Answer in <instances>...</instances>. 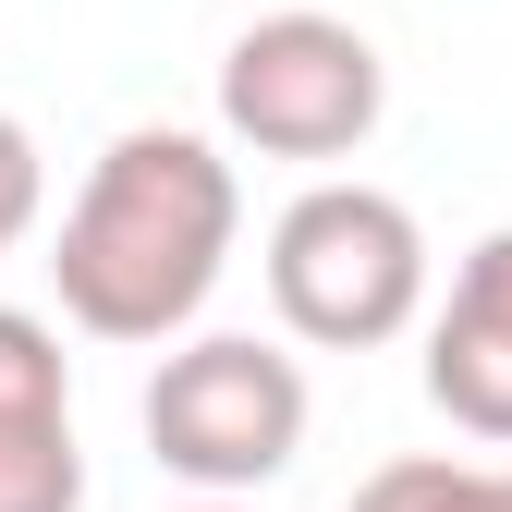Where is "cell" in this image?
Here are the masks:
<instances>
[{"mask_svg": "<svg viewBox=\"0 0 512 512\" xmlns=\"http://www.w3.org/2000/svg\"><path fill=\"white\" fill-rule=\"evenodd\" d=\"M244 232V171L196 122H135L110 135L49 232V293L86 342H183L208 317L220 269Z\"/></svg>", "mask_w": 512, "mask_h": 512, "instance_id": "obj_1", "label": "cell"}, {"mask_svg": "<svg viewBox=\"0 0 512 512\" xmlns=\"http://www.w3.org/2000/svg\"><path fill=\"white\" fill-rule=\"evenodd\" d=\"M269 317L305 354H378L427 317V220L391 183L317 171L269 220Z\"/></svg>", "mask_w": 512, "mask_h": 512, "instance_id": "obj_2", "label": "cell"}, {"mask_svg": "<svg viewBox=\"0 0 512 512\" xmlns=\"http://www.w3.org/2000/svg\"><path fill=\"white\" fill-rule=\"evenodd\" d=\"M147 452L159 476L208 488V500H256L269 476H293L305 452V366L256 330H183L159 342V378H147Z\"/></svg>", "mask_w": 512, "mask_h": 512, "instance_id": "obj_3", "label": "cell"}, {"mask_svg": "<svg viewBox=\"0 0 512 512\" xmlns=\"http://www.w3.org/2000/svg\"><path fill=\"white\" fill-rule=\"evenodd\" d=\"M378 122H391V61H378L366 25L342 13H256L220 49V135L256 159H305L330 171L354 159Z\"/></svg>", "mask_w": 512, "mask_h": 512, "instance_id": "obj_4", "label": "cell"}, {"mask_svg": "<svg viewBox=\"0 0 512 512\" xmlns=\"http://www.w3.org/2000/svg\"><path fill=\"white\" fill-rule=\"evenodd\" d=\"M0 512H86L74 354L37 305H0Z\"/></svg>", "mask_w": 512, "mask_h": 512, "instance_id": "obj_5", "label": "cell"}, {"mask_svg": "<svg viewBox=\"0 0 512 512\" xmlns=\"http://www.w3.org/2000/svg\"><path fill=\"white\" fill-rule=\"evenodd\" d=\"M427 403L464 439L512 452V232L464 244L452 293L427 305Z\"/></svg>", "mask_w": 512, "mask_h": 512, "instance_id": "obj_6", "label": "cell"}, {"mask_svg": "<svg viewBox=\"0 0 512 512\" xmlns=\"http://www.w3.org/2000/svg\"><path fill=\"white\" fill-rule=\"evenodd\" d=\"M342 512H512V464H452V452H403L378 464Z\"/></svg>", "mask_w": 512, "mask_h": 512, "instance_id": "obj_7", "label": "cell"}, {"mask_svg": "<svg viewBox=\"0 0 512 512\" xmlns=\"http://www.w3.org/2000/svg\"><path fill=\"white\" fill-rule=\"evenodd\" d=\"M37 208H49V159H37V135H25V122L0 110V256L37 232Z\"/></svg>", "mask_w": 512, "mask_h": 512, "instance_id": "obj_8", "label": "cell"}, {"mask_svg": "<svg viewBox=\"0 0 512 512\" xmlns=\"http://www.w3.org/2000/svg\"><path fill=\"white\" fill-rule=\"evenodd\" d=\"M183 512H256V500H208V488H196V500H183Z\"/></svg>", "mask_w": 512, "mask_h": 512, "instance_id": "obj_9", "label": "cell"}]
</instances>
